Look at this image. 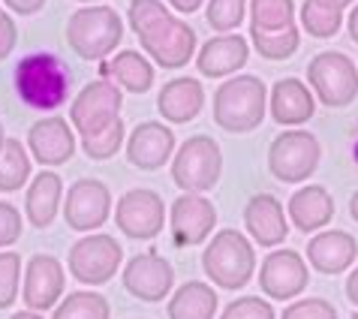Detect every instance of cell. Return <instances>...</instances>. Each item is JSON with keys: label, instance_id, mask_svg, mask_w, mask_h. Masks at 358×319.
Wrapping results in <instances>:
<instances>
[{"label": "cell", "instance_id": "46", "mask_svg": "<svg viewBox=\"0 0 358 319\" xmlns=\"http://www.w3.org/2000/svg\"><path fill=\"white\" fill-rule=\"evenodd\" d=\"M350 217L358 223V190H355V193H352V199H350Z\"/></svg>", "mask_w": 358, "mask_h": 319}, {"label": "cell", "instance_id": "43", "mask_svg": "<svg viewBox=\"0 0 358 319\" xmlns=\"http://www.w3.org/2000/svg\"><path fill=\"white\" fill-rule=\"evenodd\" d=\"M346 298L358 307V265L350 271V277H346Z\"/></svg>", "mask_w": 358, "mask_h": 319}, {"label": "cell", "instance_id": "30", "mask_svg": "<svg viewBox=\"0 0 358 319\" xmlns=\"http://www.w3.org/2000/svg\"><path fill=\"white\" fill-rule=\"evenodd\" d=\"M52 319H112V307L108 298L94 289H76L57 302Z\"/></svg>", "mask_w": 358, "mask_h": 319}, {"label": "cell", "instance_id": "48", "mask_svg": "<svg viewBox=\"0 0 358 319\" xmlns=\"http://www.w3.org/2000/svg\"><path fill=\"white\" fill-rule=\"evenodd\" d=\"M337 3H341V6L346 9V6H352V3H358V0H337Z\"/></svg>", "mask_w": 358, "mask_h": 319}, {"label": "cell", "instance_id": "11", "mask_svg": "<svg viewBox=\"0 0 358 319\" xmlns=\"http://www.w3.org/2000/svg\"><path fill=\"white\" fill-rule=\"evenodd\" d=\"M112 217L117 232H124L133 241H151L166 226V202L157 190L136 187V190H127L117 199Z\"/></svg>", "mask_w": 358, "mask_h": 319}, {"label": "cell", "instance_id": "44", "mask_svg": "<svg viewBox=\"0 0 358 319\" xmlns=\"http://www.w3.org/2000/svg\"><path fill=\"white\" fill-rule=\"evenodd\" d=\"M346 31H350V39L358 45V3H352L350 15H346Z\"/></svg>", "mask_w": 358, "mask_h": 319}, {"label": "cell", "instance_id": "1", "mask_svg": "<svg viewBox=\"0 0 358 319\" xmlns=\"http://www.w3.org/2000/svg\"><path fill=\"white\" fill-rule=\"evenodd\" d=\"M15 97L34 112H57L73 87V69L55 52H27L13 69Z\"/></svg>", "mask_w": 358, "mask_h": 319}, {"label": "cell", "instance_id": "25", "mask_svg": "<svg viewBox=\"0 0 358 319\" xmlns=\"http://www.w3.org/2000/svg\"><path fill=\"white\" fill-rule=\"evenodd\" d=\"M64 178L55 169H43L39 175L31 178L24 193V217L34 229H48L55 223L57 211L64 202Z\"/></svg>", "mask_w": 358, "mask_h": 319}, {"label": "cell", "instance_id": "35", "mask_svg": "<svg viewBox=\"0 0 358 319\" xmlns=\"http://www.w3.org/2000/svg\"><path fill=\"white\" fill-rule=\"evenodd\" d=\"M18 289H22V256L3 250L0 253V311L15 304Z\"/></svg>", "mask_w": 358, "mask_h": 319}, {"label": "cell", "instance_id": "42", "mask_svg": "<svg viewBox=\"0 0 358 319\" xmlns=\"http://www.w3.org/2000/svg\"><path fill=\"white\" fill-rule=\"evenodd\" d=\"M169 6L175 9V13H181V15H193L196 9H202L205 0H166Z\"/></svg>", "mask_w": 358, "mask_h": 319}, {"label": "cell", "instance_id": "27", "mask_svg": "<svg viewBox=\"0 0 358 319\" xmlns=\"http://www.w3.org/2000/svg\"><path fill=\"white\" fill-rule=\"evenodd\" d=\"M217 289L205 281H187L178 286L166 304L169 319H214L217 316Z\"/></svg>", "mask_w": 358, "mask_h": 319}, {"label": "cell", "instance_id": "10", "mask_svg": "<svg viewBox=\"0 0 358 319\" xmlns=\"http://www.w3.org/2000/svg\"><path fill=\"white\" fill-rule=\"evenodd\" d=\"M138 43H142V52L163 69H181L199 52L196 31L178 15H169L154 27H148L145 34H138Z\"/></svg>", "mask_w": 358, "mask_h": 319}, {"label": "cell", "instance_id": "37", "mask_svg": "<svg viewBox=\"0 0 358 319\" xmlns=\"http://www.w3.org/2000/svg\"><path fill=\"white\" fill-rule=\"evenodd\" d=\"M220 319H277V313H274V307L268 304V298L241 295V298H235V302H229L223 307Z\"/></svg>", "mask_w": 358, "mask_h": 319}, {"label": "cell", "instance_id": "4", "mask_svg": "<svg viewBox=\"0 0 358 319\" xmlns=\"http://www.w3.org/2000/svg\"><path fill=\"white\" fill-rule=\"evenodd\" d=\"M124 39V22L117 9L106 3L82 6L66 22V43L82 61H108Z\"/></svg>", "mask_w": 358, "mask_h": 319}, {"label": "cell", "instance_id": "22", "mask_svg": "<svg viewBox=\"0 0 358 319\" xmlns=\"http://www.w3.org/2000/svg\"><path fill=\"white\" fill-rule=\"evenodd\" d=\"M358 259V241L343 229H325L307 241V262L320 274H343Z\"/></svg>", "mask_w": 358, "mask_h": 319}, {"label": "cell", "instance_id": "51", "mask_svg": "<svg viewBox=\"0 0 358 319\" xmlns=\"http://www.w3.org/2000/svg\"><path fill=\"white\" fill-rule=\"evenodd\" d=\"M0 13H3V9H0Z\"/></svg>", "mask_w": 358, "mask_h": 319}, {"label": "cell", "instance_id": "50", "mask_svg": "<svg viewBox=\"0 0 358 319\" xmlns=\"http://www.w3.org/2000/svg\"><path fill=\"white\" fill-rule=\"evenodd\" d=\"M350 319H358V311H355V313H352V316H350Z\"/></svg>", "mask_w": 358, "mask_h": 319}, {"label": "cell", "instance_id": "49", "mask_svg": "<svg viewBox=\"0 0 358 319\" xmlns=\"http://www.w3.org/2000/svg\"><path fill=\"white\" fill-rule=\"evenodd\" d=\"M78 3H85V6H91V3H103V0H78Z\"/></svg>", "mask_w": 358, "mask_h": 319}, {"label": "cell", "instance_id": "31", "mask_svg": "<svg viewBox=\"0 0 358 319\" xmlns=\"http://www.w3.org/2000/svg\"><path fill=\"white\" fill-rule=\"evenodd\" d=\"M250 43L265 61H286L301 45V31H298V24L286 27V31H259V27H250Z\"/></svg>", "mask_w": 358, "mask_h": 319}, {"label": "cell", "instance_id": "39", "mask_svg": "<svg viewBox=\"0 0 358 319\" xmlns=\"http://www.w3.org/2000/svg\"><path fill=\"white\" fill-rule=\"evenodd\" d=\"M22 229H24L22 211H18L13 202H0V250L13 247L18 238H22Z\"/></svg>", "mask_w": 358, "mask_h": 319}, {"label": "cell", "instance_id": "13", "mask_svg": "<svg viewBox=\"0 0 358 319\" xmlns=\"http://www.w3.org/2000/svg\"><path fill=\"white\" fill-rule=\"evenodd\" d=\"M121 283L133 298H138V302L157 304V302H163L166 295H172L175 268L166 256H160L157 250H148V253L133 256L130 262L124 265Z\"/></svg>", "mask_w": 358, "mask_h": 319}, {"label": "cell", "instance_id": "26", "mask_svg": "<svg viewBox=\"0 0 358 319\" xmlns=\"http://www.w3.org/2000/svg\"><path fill=\"white\" fill-rule=\"evenodd\" d=\"M154 61L136 48H121L108 61L99 64V78H108L121 91L130 94H148L154 87Z\"/></svg>", "mask_w": 358, "mask_h": 319}, {"label": "cell", "instance_id": "34", "mask_svg": "<svg viewBox=\"0 0 358 319\" xmlns=\"http://www.w3.org/2000/svg\"><path fill=\"white\" fill-rule=\"evenodd\" d=\"M124 145H127V124H124V118H117V121L112 127H106L103 133L82 139V151L91 160H99V163H103V160H112Z\"/></svg>", "mask_w": 358, "mask_h": 319}, {"label": "cell", "instance_id": "36", "mask_svg": "<svg viewBox=\"0 0 358 319\" xmlns=\"http://www.w3.org/2000/svg\"><path fill=\"white\" fill-rule=\"evenodd\" d=\"M169 6L163 0H130V9H127V22H130L133 34H145L148 27H154L157 22H163L169 18Z\"/></svg>", "mask_w": 358, "mask_h": 319}, {"label": "cell", "instance_id": "23", "mask_svg": "<svg viewBox=\"0 0 358 319\" xmlns=\"http://www.w3.org/2000/svg\"><path fill=\"white\" fill-rule=\"evenodd\" d=\"M205 108V87L199 78L178 76L166 82L157 94V112L169 124H190Z\"/></svg>", "mask_w": 358, "mask_h": 319}, {"label": "cell", "instance_id": "33", "mask_svg": "<svg viewBox=\"0 0 358 319\" xmlns=\"http://www.w3.org/2000/svg\"><path fill=\"white\" fill-rule=\"evenodd\" d=\"M247 9H250V0H208L205 22L217 34H235L247 18Z\"/></svg>", "mask_w": 358, "mask_h": 319}, {"label": "cell", "instance_id": "41", "mask_svg": "<svg viewBox=\"0 0 358 319\" xmlns=\"http://www.w3.org/2000/svg\"><path fill=\"white\" fill-rule=\"evenodd\" d=\"M3 3H6L9 13H15V15L24 18V15H36L39 9L45 6V0H3Z\"/></svg>", "mask_w": 358, "mask_h": 319}, {"label": "cell", "instance_id": "29", "mask_svg": "<svg viewBox=\"0 0 358 319\" xmlns=\"http://www.w3.org/2000/svg\"><path fill=\"white\" fill-rule=\"evenodd\" d=\"M31 166L34 157L27 151V145H22V139H9L0 151V193H18L22 187L31 181Z\"/></svg>", "mask_w": 358, "mask_h": 319}, {"label": "cell", "instance_id": "5", "mask_svg": "<svg viewBox=\"0 0 358 319\" xmlns=\"http://www.w3.org/2000/svg\"><path fill=\"white\" fill-rule=\"evenodd\" d=\"M223 175V151L214 136H190L172 157V181L181 193H208Z\"/></svg>", "mask_w": 358, "mask_h": 319}, {"label": "cell", "instance_id": "14", "mask_svg": "<svg viewBox=\"0 0 358 319\" xmlns=\"http://www.w3.org/2000/svg\"><path fill=\"white\" fill-rule=\"evenodd\" d=\"M310 283V268H307V259L298 256L289 247H277L262 259L259 268V286L265 298L271 302H292L298 298Z\"/></svg>", "mask_w": 358, "mask_h": 319}, {"label": "cell", "instance_id": "8", "mask_svg": "<svg viewBox=\"0 0 358 319\" xmlns=\"http://www.w3.org/2000/svg\"><path fill=\"white\" fill-rule=\"evenodd\" d=\"M124 262V250L115 235L106 232H87L69 247V277L85 286H103L117 274Z\"/></svg>", "mask_w": 358, "mask_h": 319}, {"label": "cell", "instance_id": "38", "mask_svg": "<svg viewBox=\"0 0 358 319\" xmlns=\"http://www.w3.org/2000/svg\"><path fill=\"white\" fill-rule=\"evenodd\" d=\"M280 319H341L337 307L325 298H298V302L286 304Z\"/></svg>", "mask_w": 358, "mask_h": 319}, {"label": "cell", "instance_id": "7", "mask_svg": "<svg viewBox=\"0 0 358 319\" xmlns=\"http://www.w3.org/2000/svg\"><path fill=\"white\" fill-rule=\"evenodd\" d=\"M307 85L328 108H346L358 97V66L343 52H320L307 64Z\"/></svg>", "mask_w": 358, "mask_h": 319}, {"label": "cell", "instance_id": "3", "mask_svg": "<svg viewBox=\"0 0 358 319\" xmlns=\"http://www.w3.org/2000/svg\"><path fill=\"white\" fill-rule=\"evenodd\" d=\"M202 271L217 289H229V292L244 289L256 274L253 241L238 229L214 232L202 250Z\"/></svg>", "mask_w": 358, "mask_h": 319}, {"label": "cell", "instance_id": "9", "mask_svg": "<svg viewBox=\"0 0 358 319\" xmlns=\"http://www.w3.org/2000/svg\"><path fill=\"white\" fill-rule=\"evenodd\" d=\"M124 91L108 78H94L76 94L69 106V124L78 136H96L121 118Z\"/></svg>", "mask_w": 358, "mask_h": 319}, {"label": "cell", "instance_id": "47", "mask_svg": "<svg viewBox=\"0 0 358 319\" xmlns=\"http://www.w3.org/2000/svg\"><path fill=\"white\" fill-rule=\"evenodd\" d=\"M3 145H6V133H3V121H0V151H3Z\"/></svg>", "mask_w": 358, "mask_h": 319}, {"label": "cell", "instance_id": "16", "mask_svg": "<svg viewBox=\"0 0 358 319\" xmlns=\"http://www.w3.org/2000/svg\"><path fill=\"white\" fill-rule=\"evenodd\" d=\"M169 226L178 247L202 244L214 235L217 208L205 193H181L169 208Z\"/></svg>", "mask_w": 358, "mask_h": 319}, {"label": "cell", "instance_id": "32", "mask_svg": "<svg viewBox=\"0 0 358 319\" xmlns=\"http://www.w3.org/2000/svg\"><path fill=\"white\" fill-rule=\"evenodd\" d=\"M250 27L259 31H286L295 24V0H250Z\"/></svg>", "mask_w": 358, "mask_h": 319}, {"label": "cell", "instance_id": "45", "mask_svg": "<svg viewBox=\"0 0 358 319\" xmlns=\"http://www.w3.org/2000/svg\"><path fill=\"white\" fill-rule=\"evenodd\" d=\"M9 319H45L39 311H31V307H24V311H18V313H13Z\"/></svg>", "mask_w": 358, "mask_h": 319}, {"label": "cell", "instance_id": "18", "mask_svg": "<svg viewBox=\"0 0 358 319\" xmlns=\"http://www.w3.org/2000/svg\"><path fill=\"white\" fill-rule=\"evenodd\" d=\"M127 160L130 166L142 169V172H157L166 163H172V157L178 151L172 127L163 121H142L133 133H127Z\"/></svg>", "mask_w": 358, "mask_h": 319}, {"label": "cell", "instance_id": "24", "mask_svg": "<svg viewBox=\"0 0 358 319\" xmlns=\"http://www.w3.org/2000/svg\"><path fill=\"white\" fill-rule=\"evenodd\" d=\"M286 217L298 232H322L334 220V199L320 184H304L286 202Z\"/></svg>", "mask_w": 358, "mask_h": 319}, {"label": "cell", "instance_id": "19", "mask_svg": "<svg viewBox=\"0 0 358 319\" xmlns=\"http://www.w3.org/2000/svg\"><path fill=\"white\" fill-rule=\"evenodd\" d=\"M244 232L259 247H280L289 235V217L274 193H256L244 205Z\"/></svg>", "mask_w": 358, "mask_h": 319}, {"label": "cell", "instance_id": "6", "mask_svg": "<svg viewBox=\"0 0 358 319\" xmlns=\"http://www.w3.org/2000/svg\"><path fill=\"white\" fill-rule=\"evenodd\" d=\"M322 145L307 129H283L268 145V172L283 184H304L320 169Z\"/></svg>", "mask_w": 358, "mask_h": 319}, {"label": "cell", "instance_id": "17", "mask_svg": "<svg viewBox=\"0 0 358 319\" xmlns=\"http://www.w3.org/2000/svg\"><path fill=\"white\" fill-rule=\"evenodd\" d=\"M27 151H31L34 163L43 169H57L73 160L76 154V129L61 115L39 118L36 124L27 129Z\"/></svg>", "mask_w": 358, "mask_h": 319}, {"label": "cell", "instance_id": "21", "mask_svg": "<svg viewBox=\"0 0 358 319\" xmlns=\"http://www.w3.org/2000/svg\"><path fill=\"white\" fill-rule=\"evenodd\" d=\"M250 61V43L241 34H217L196 52V69L208 78H226Z\"/></svg>", "mask_w": 358, "mask_h": 319}, {"label": "cell", "instance_id": "40", "mask_svg": "<svg viewBox=\"0 0 358 319\" xmlns=\"http://www.w3.org/2000/svg\"><path fill=\"white\" fill-rule=\"evenodd\" d=\"M18 43V27H15V18L0 13V61H6L13 55V48Z\"/></svg>", "mask_w": 358, "mask_h": 319}, {"label": "cell", "instance_id": "28", "mask_svg": "<svg viewBox=\"0 0 358 319\" xmlns=\"http://www.w3.org/2000/svg\"><path fill=\"white\" fill-rule=\"evenodd\" d=\"M301 31L310 34L313 39H331L343 27L346 15L337 0H304L301 3Z\"/></svg>", "mask_w": 358, "mask_h": 319}, {"label": "cell", "instance_id": "2", "mask_svg": "<svg viewBox=\"0 0 358 319\" xmlns=\"http://www.w3.org/2000/svg\"><path fill=\"white\" fill-rule=\"evenodd\" d=\"M268 115V87L259 76L238 73L214 91V124L232 136L253 133Z\"/></svg>", "mask_w": 358, "mask_h": 319}, {"label": "cell", "instance_id": "12", "mask_svg": "<svg viewBox=\"0 0 358 319\" xmlns=\"http://www.w3.org/2000/svg\"><path fill=\"white\" fill-rule=\"evenodd\" d=\"M64 220L73 232H96L115 211L112 190L96 178H78L64 196Z\"/></svg>", "mask_w": 358, "mask_h": 319}, {"label": "cell", "instance_id": "20", "mask_svg": "<svg viewBox=\"0 0 358 319\" xmlns=\"http://www.w3.org/2000/svg\"><path fill=\"white\" fill-rule=\"evenodd\" d=\"M268 115L280 127H301L316 115V97L301 78H277L268 91Z\"/></svg>", "mask_w": 358, "mask_h": 319}, {"label": "cell", "instance_id": "15", "mask_svg": "<svg viewBox=\"0 0 358 319\" xmlns=\"http://www.w3.org/2000/svg\"><path fill=\"white\" fill-rule=\"evenodd\" d=\"M66 289V265L57 256L36 253L24 262L22 298L31 311H55Z\"/></svg>", "mask_w": 358, "mask_h": 319}]
</instances>
